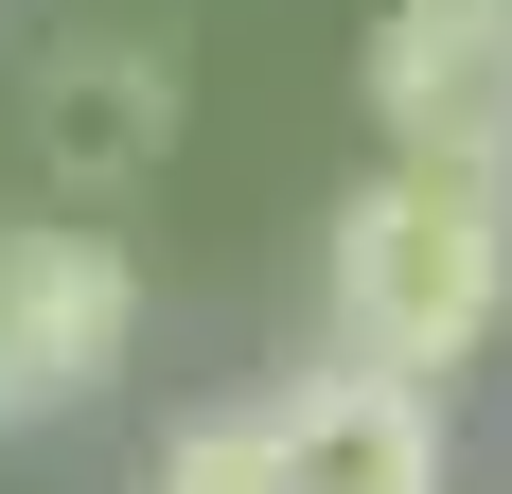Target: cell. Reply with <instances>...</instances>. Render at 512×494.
Listing matches in <instances>:
<instances>
[{
    "mask_svg": "<svg viewBox=\"0 0 512 494\" xmlns=\"http://www.w3.org/2000/svg\"><path fill=\"white\" fill-rule=\"evenodd\" d=\"M318 300H336V353L371 371H460L512 318V177H460V159H371L336 230H318Z\"/></svg>",
    "mask_w": 512,
    "mask_h": 494,
    "instance_id": "obj_1",
    "label": "cell"
},
{
    "mask_svg": "<svg viewBox=\"0 0 512 494\" xmlns=\"http://www.w3.org/2000/svg\"><path fill=\"white\" fill-rule=\"evenodd\" d=\"M124 353H142V265L71 212H0V442L71 424Z\"/></svg>",
    "mask_w": 512,
    "mask_h": 494,
    "instance_id": "obj_2",
    "label": "cell"
},
{
    "mask_svg": "<svg viewBox=\"0 0 512 494\" xmlns=\"http://www.w3.org/2000/svg\"><path fill=\"white\" fill-rule=\"evenodd\" d=\"M389 159H460V177H512V0H389L354 53Z\"/></svg>",
    "mask_w": 512,
    "mask_h": 494,
    "instance_id": "obj_3",
    "label": "cell"
},
{
    "mask_svg": "<svg viewBox=\"0 0 512 494\" xmlns=\"http://www.w3.org/2000/svg\"><path fill=\"white\" fill-rule=\"evenodd\" d=\"M265 424V494H442V389L424 371H371V353H318L248 406Z\"/></svg>",
    "mask_w": 512,
    "mask_h": 494,
    "instance_id": "obj_4",
    "label": "cell"
},
{
    "mask_svg": "<svg viewBox=\"0 0 512 494\" xmlns=\"http://www.w3.org/2000/svg\"><path fill=\"white\" fill-rule=\"evenodd\" d=\"M18 124H36V177H53V195L106 212V195H142L159 159H177V53H159V36H53L36 89H18Z\"/></svg>",
    "mask_w": 512,
    "mask_h": 494,
    "instance_id": "obj_5",
    "label": "cell"
},
{
    "mask_svg": "<svg viewBox=\"0 0 512 494\" xmlns=\"http://www.w3.org/2000/svg\"><path fill=\"white\" fill-rule=\"evenodd\" d=\"M142 494H265V424H248V406H212V424H177Z\"/></svg>",
    "mask_w": 512,
    "mask_h": 494,
    "instance_id": "obj_6",
    "label": "cell"
}]
</instances>
